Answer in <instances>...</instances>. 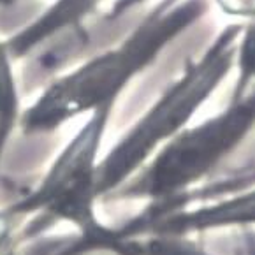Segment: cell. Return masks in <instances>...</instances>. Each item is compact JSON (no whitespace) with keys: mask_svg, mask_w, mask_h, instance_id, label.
<instances>
[{"mask_svg":"<svg viewBox=\"0 0 255 255\" xmlns=\"http://www.w3.org/2000/svg\"><path fill=\"white\" fill-rule=\"evenodd\" d=\"M174 245H176V255H213L203 245L197 243L195 238H174Z\"/></svg>","mask_w":255,"mask_h":255,"instance_id":"7c38bea8","label":"cell"},{"mask_svg":"<svg viewBox=\"0 0 255 255\" xmlns=\"http://www.w3.org/2000/svg\"><path fill=\"white\" fill-rule=\"evenodd\" d=\"M255 130V87L229 99L215 115L192 122L162 144L125 185L106 201L171 199L210 180Z\"/></svg>","mask_w":255,"mask_h":255,"instance_id":"3957f363","label":"cell"},{"mask_svg":"<svg viewBox=\"0 0 255 255\" xmlns=\"http://www.w3.org/2000/svg\"><path fill=\"white\" fill-rule=\"evenodd\" d=\"M210 0H157L135 26L111 48L53 79L21 111L25 135H44L97 109H115L118 99L176 39L201 23Z\"/></svg>","mask_w":255,"mask_h":255,"instance_id":"6da1fadb","label":"cell"},{"mask_svg":"<svg viewBox=\"0 0 255 255\" xmlns=\"http://www.w3.org/2000/svg\"><path fill=\"white\" fill-rule=\"evenodd\" d=\"M146 2H150V0H113L109 4L104 19L106 21H117V19L124 18L125 14H128L130 11L144 5Z\"/></svg>","mask_w":255,"mask_h":255,"instance_id":"8fae6325","label":"cell"},{"mask_svg":"<svg viewBox=\"0 0 255 255\" xmlns=\"http://www.w3.org/2000/svg\"><path fill=\"white\" fill-rule=\"evenodd\" d=\"M14 2H18V0H0V7H4V5H11V4H14Z\"/></svg>","mask_w":255,"mask_h":255,"instance_id":"5bb4252c","label":"cell"},{"mask_svg":"<svg viewBox=\"0 0 255 255\" xmlns=\"http://www.w3.org/2000/svg\"><path fill=\"white\" fill-rule=\"evenodd\" d=\"M18 247H19V243L16 241V243H12L11 247L7 248V250L2 252L0 255H18V254H19V248H18Z\"/></svg>","mask_w":255,"mask_h":255,"instance_id":"4fadbf2b","label":"cell"},{"mask_svg":"<svg viewBox=\"0 0 255 255\" xmlns=\"http://www.w3.org/2000/svg\"><path fill=\"white\" fill-rule=\"evenodd\" d=\"M106 0H55L28 25L19 28L9 39H4L12 60H21L51 39L74 28H81L83 21L95 14Z\"/></svg>","mask_w":255,"mask_h":255,"instance_id":"5b68a950","label":"cell"},{"mask_svg":"<svg viewBox=\"0 0 255 255\" xmlns=\"http://www.w3.org/2000/svg\"><path fill=\"white\" fill-rule=\"evenodd\" d=\"M12 56L0 39V162L21 117V95Z\"/></svg>","mask_w":255,"mask_h":255,"instance_id":"8992f818","label":"cell"},{"mask_svg":"<svg viewBox=\"0 0 255 255\" xmlns=\"http://www.w3.org/2000/svg\"><path fill=\"white\" fill-rule=\"evenodd\" d=\"M224 16L236 19V23H247L255 19V0H210Z\"/></svg>","mask_w":255,"mask_h":255,"instance_id":"ba28073f","label":"cell"},{"mask_svg":"<svg viewBox=\"0 0 255 255\" xmlns=\"http://www.w3.org/2000/svg\"><path fill=\"white\" fill-rule=\"evenodd\" d=\"M141 255H176L174 238H171V236L144 238Z\"/></svg>","mask_w":255,"mask_h":255,"instance_id":"30bf717a","label":"cell"},{"mask_svg":"<svg viewBox=\"0 0 255 255\" xmlns=\"http://www.w3.org/2000/svg\"><path fill=\"white\" fill-rule=\"evenodd\" d=\"M241 23L222 26L199 55L185 62L180 74L169 83L150 108L122 134L97 167V197L108 199L125 185L151 155L178 132L192 124L197 113L233 74L236 41Z\"/></svg>","mask_w":255,"mask_h":255,"instance_id":"7a4b0ae2","label":"cell"},{"mask_svg":"<svg viewBox=\"0 0 255 255\" xmlns=\"http://www.w3.org/2000/svg\"><path fill=\"white\" fill-rule=\"evenodd\" d=\"M234 85L229 99H240L255 87V19L241 23L234 53Z\"/></svg>","mask_w":255,"mask_h":255,"instance_id":"52a82bcc","label":"cell"},{"mask_svg":"<svg viewBox=\"0 0 255 255\" xmlns=\"http://www.w3.org/2000/svg\"><path fill=\"white\" fill-rule=\"evenodd\" d=\"M19 225L21 222L18 218L11 217L4 208H0V254L18 241L16 236H18Z\"/></svg>","mask_w":255,"mask_h":255,"instance_id":"9c48e42d","label":"cell"},{"mask_svg":"<svg viewBox=\"0 0 255 255\" xmlns=\"http://www.w3.org/2000/svg\"><path fill=\"white\" fill-rule=\"evenodd\" d=\"M224 229H255V185L169 215L150 236L197 238Z\"/></svg>","mask_w":255,"mask_h":255,"instance_id":"277c9868","label":"cell"}]
</instances>
